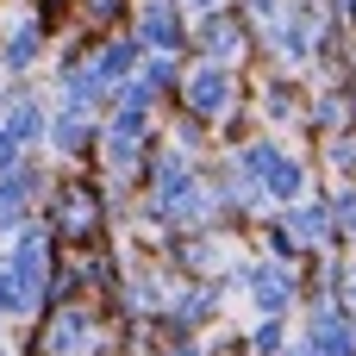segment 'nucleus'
I'll return each instance as SVG.
<instances>
[{
  "mask_svg": "<svg viewBox=\"0 0 356 356\" xmlns=\"http://www.w3.org/2000/svg\"><path fill=\"white\" fill-rule=\"evenodd\" d=\"M232 156L244 163V175L257 181V194H263L269 213H282V207H294V200L313 194V163H307L300 150H288L275 131H250Z\"/></svg>",
  "mask_w": 356,
  "mask_h": 356,
  "instance_id": "nucleus-1",
  "label": "nucleus"
},
{
  "mask_svg": "<svg viewBox=\"0 0 356 356\" xmlns=\"http://www.w3.org/2000/svg\"><path fill=\"white\" fill-rule=\"evenodd\" d=\"M175 106L194 113L200 125H225L232 113H244V75H238L232 63H200V56H188L181 88H175Z\"/></svg>",
  "mask_w": 356,
  "mask_h": 356,
  "instance_id": "nucleus-2",
  "label": "nucleus"
},
{
  "mask_svg": "<svg viewBox=\"0 0 356 356\" xmlns=\"http://www.w3.org/2000/svg\"><path fill=\"white\" fill-rule=\"evenodd\" d=\"M106 188L100 181H56L50 188V232L63 238V244H100L106 238Z\"/></svg>",
  "mask_w": 356,
  "mask_h": 356,
  "instance_id": "nucleus-3",
  "label": "nucleus"
},
{
  "mask_svg": "<svg viewBox=\"0 0 356 356\" xmlns=\"http://www.w3.org/2000/svg\"><path fill=\"white\" fill-rule=\"evenodd\" d=\"M257 50V31H250V19L238 13V6H219V13H200V19H188V56H200V63H244Z\"/></svg>",
  "mask_w": 356,
  "mask_h": 356,
  "instance_id": "nucleus-4",
  "label": "nucleus"
},
{
  "mask_svg": "<svg viewBox=\"0 0 356 356\" xmlns=\"http://www.w3.org/2000/svg\"><path fill=\"white\" fill-rule=\"evenodd\" d=\"M44 356H100L106 350V332H100V313L88 300H56L50 319H44V338H38Z\"/></svg>",
  "mask_w": 356,
  "mask_h": 356,
  "instance_id": "nucleus-5",
  "label": "nucleus"
},
{
  "mask_svg": "<svg viewBox=\"0 0 356 356\" xmlns=\"http://www.w3.org/2000/svg\"><path fill=\"white\" fill-rule=\"evenodd\" d=\"M238 294L257 307V319H288V313L300 307V269L257 257V263H244V288H238Z\"/></svg>",
  "mask_w": 356,
  "mask_h": 356,
  "instance_id": "nucleus-6",
  "label": "nucleus"
},
{
  "mask_svg": "<svg viewBox=\"0 0 356 356\" xmlns=\"http://www.w3.org/2000/svg\"><path fill=\"white\" fill-rule=\"evenodd\" d=\"M131 38L144 56H188V13L181 0H138L131 6Z\"/></svg>",
  "mask_w": 356,
  "mask_h": 356,
  "instance_id": "nucleus-7",
  "label": "nucleus"
},
{
  "mask_svg": "<svg viewBox=\"0 0 356 356\" xmlns=\"http://www.w3.org/2000/svg\"><path fill=\"white\" fill-rule=\"evenodd\" d=\"M38 194H44V169L38 163H13V169H0V238H13L19 225H25V213L38 207Z\"/></svg>",
  "mask_w": 356,
  "mask_h": 356,
  "instance_id": "nucleus-8",
  "label": "nucleus"
},
{
  "mask_svg": "<svg viewBox=\"0 0 356 356\" xmlns=\"http://www.w3.org/2000/svg\"><path fill=\"white\" fill-rule=\"evenodd\" d=\"M282 225L294 232L300 250H332V200H325V188H313L307 200L282 207Z\"/></svg>",
  "mask_w": 356,
  "mask_h": 356,
  "instance_id": "nucleus-9",
  "label": "nucleus"
},
{
  "mask_svg": "<svg viewBox=\"0 0 356 356\" xmlns=\"http://www.w3.org/2000/svg\"><path fill=\"white\" fill-rule=\"evenodd\" d=\"M44 138H50V150H56V156H69V163H75V156H94L100 119H94V113H75V106H56Z\"/></svg>",
  "mask_w": 356,
  "mask_h": 356,
  "instance_id": "nucleus-10",
  "label": "nucleus"
},
{
  "mask_svg": "<svg viewBox=\"0 0 356 356\" xmlns=\"http://www.w3.org/2000/svg\"><path fill=\"white\" fill-rule=\"evenodd\" d=\"M257 113H263V125H300L307 119V94L294 88V75H269L263 88H257Z\"/></svg>",
  "mask_w": 356,
  "mask_h": 356,
  "instance_id": "nucleus-11",
  "label": "nucleus"
},
{
  "mask_svg": "<svg viewBox=\"0 0 356 356\" xmlns=\"http://www.w3.org/2000/svg\"><path fill=\"white\" fill-rule=\"evenodd\" d=\"M0 125L13 131V144H19V150H31V144H44L50 113H44V100H38V94H6V119H0Z\"/></svg>",
  "mask_w": 356,
  "mask_h": 356,
  "instance_id": "nucleus-12",
  "label": "nucleus"
},
{
  "mask_svg": "<svg viewBox=\"0 0 356 356\" xmlns=\"http://www.w3.org/2000/svg\"><path fill=\"white\" fill-rule=\"evenodd\" d=\"M0 56H6V69H13V75H25V69H31L38 56H44V19H19Z\"/></svg>",
  "mask_w": 356,
  "mask_h": 356,
  "instance_id": "nucleus-13",
  "label": "nucleus"
},
{
  "mask_svg": "<svg viewBox=\"0 0 356 356\" xmlns=\"http://www.w3.org/2000/svg\"><path fill=\"white\" fill-rule=\"evenodd\" d=\"M181 69H188V56H144V63H138V81H144L156 100H175Z\"/></svg>",
  "mask_w": 356,
  "mask_h": 356,
  "instance_id": "nucleus-14",
  "label": "nucleus"
},
{
  "mask_svg": "<svg viewBox=\"0 0 356 356\" xmlns=\"http://www.w3.org/2000/svg\"><path fill=\"white\" fill-rule=\"evenodd\" d=\"M81 19H88V38H106V31H131V0H75Z\"/></svg>",
  "mask_w": 356,
  "mask_h": 356,
  "instance_id": "nucleus-15",
  "label": "nucleus"
},
{
  "mask_svg": "<svg viewBox=\"0 0 356 356\" xmlns=\"http://www.w3.org/2000/svg\"><path fill=\"white\" fill-rule=\"evenodd\" d=\"M288 338H294L288 319H257L244 344H250V356H282V350H288Z\"/></svg>",
  "mask_w": 356,
  "mask_h": 356,
  "instance_id": "nucleus-16",
  "label": "nucleus"
},
{
  "mask_svg": "<svg viewBox=\"0 0 356 356\" xmlns=\"http://www.w3.org/2000/svg\"><path fill=\"white\" fill-rule=\"evenodd\" d=\"M232 6H238V13L250 19V31H257V25H269V19H275V13H282L288 0H232Z\"/></svg>",
  "mask_w": 356,
  "mask_h": 356,
  "instance_id": "nucleus-17",
  "label": "nucleus"
},
{
  "mask_svg": "<svg viewBox=\"0 0 356 356\" xmlns=\"http://www.w3.org/2000/svg\"><path fill=\"white\" fill-rule=\"evenodd\" d=\"M207 356H250V344H244V338H213Z\"/></svg>",
  "mask_w": 356,
  "mask_h": 356,
  "instance_id": "nucleus-18",
  "label": "nucleus"
},
{
  "mask_svg": "<svg viewBox=\"0 0 356 356\" xmlns=\"http://www.w3.org/2000/svg\"><path fill=\"white\" fill-rule=\"evenodd\" d=\"M19 156H25V150H19V144H13V131H6V125H0V169H13V163H19Z\"/></svg>",
  "mask_w": 356,
  "mask_h": 356,
  "instance_id": "nucleus-19",
  "label": "nucleus"
},
{
  "mask_svg": "<svg viewBox=\"0 0 356 356\" xmlns=\"http://www.w3.org/2000/svg\"><path fill=\"white\" fill-rule=\"evenodd\" d=\"M219 6H232V0H181V13H188V19H200V13H219Z\"/></svg>",
  "mask_w": 356,
  "mask_h": 356,
  "instance_id": "nucleus-20",
  "label": "nucleus"
}]
</instances>
